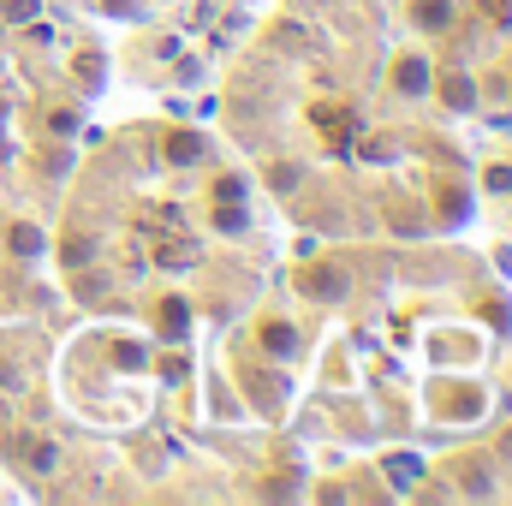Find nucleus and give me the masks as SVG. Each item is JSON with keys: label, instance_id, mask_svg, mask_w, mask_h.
I'll list each match as a JSON object with an SVG mask.
<instances>
[{"label": "nucleus", "instance_id": "2", "mask_svg": "<svg viewBox=\"0 0 512 506\" xmlns=\"http://www.w3.org/2000/svg\"><path fill=\"white\" fill-rule=\"evenodd\" d=\"M483 405H489V393L477 381H441L435 387V417H447V423H471V417H483Z\"/></svg>", "mask_w": 512, "mask_h": 506}, {"label": "nucleus", "instance_id": "15", "mask_svg": "<svg viewBox=\"0 0 512 506\" xmlns=\"http://www.w3.org/2000/svg\"><path fill=\"white\" fill-rule=\"evenodd\" d=\"M382 477L399 489V495H411V483H417V459H399V453H393V459H382Z\"/></svg>", "mask_w": 512, "mask_h": 506}, {"label": "nucleus", "instance_id": "13", "mask_svg": "<svg viewBox=\"0 0 512 506\" xmlns=\"http://www.w3.org/2000/svg\"><path fill=\"white\" fill-rule=\"evenodd\" d=\"M298 185H304V167H298V161H274V167H268V191H274V197H292Z\"/></svg>", "mask_w": 512, "mask_h": 506}, {"label": "nucleus", "instance_id": "3", "mask_svg": "<svg viewBox=\"0 0 512 506\" xmlns=\"http://www.w3.org/2000/svg\"><path fill=\"white\" fill-rule=\"evenodd\" d=\"M429 96H435L447 114H477V108H483V90H477V78H471V72H435Z\"/></svg>", "mask_w": 512, "mask_h": 506}, {"label": "nucleus", "instance_id": "21", "mask_svg": "<svg viewBox=\"0 0 512 506\" xmlns=\"http://www.w3.org/2000/svg\"><path fill=\"white\" fill-rule=\"evenodd\" d=\"M54 465H60V447H54V441H42V447L30 453V471H36V477H48Z\"/></svg>", "mask_w": 512, "mask_h": 506}, {"label": "nucleus", "instance_id": "20", "mask_svg": "<svg viewBox=\"0 0 512 506\" xmlns=\"http://www.w3.org/2000/svg\"><path fill=\"white\" fill-rule=\"evenodd\" d=\"M0 12H6L12 24H36V12H42V0H0Z\"/></svg>", "mask_w": 512, "mask_h": 506}, {"label": "nucleus", "instance_id": "16", "mask_svg": "<svg viewBox=\"0 0 512 506\" xmlns=\"http://www.w3.org/2000/svg\"><path fill=\"white\" fill-rule=\"evenodd\" d=\"M209 227H215V233H245V227H251V215H245L239 203H215V215H209Z\"/></svg>", "mask_w": 512, "mask_h": 506}, {"label": "nucleus", "instance_id": "12", "mask_svg": "<svg viewBox=\"0 0 512 506\" xmlns=\"http://www.w3.org/2000/svg\"><path fill=\"white\" fill-rule=\"evenodd\" d=\"M298 292H310L316 304H328V298L346 292V274L340 268H310V274H298Z\"/></svg>", "mask_w": 512, "mask_h": 506}, {"label": "nucleus", "instance_id": "17", "mask_svg": "<svg viewBox=\"0 0 512 506\" xmlns=\"http://www.w3.org/2000/svg\"><path fill=\"white\" fill-rule=\"evenodd\" d=\"M114 364H120V370H143V364H149V352H143L137 340H120V346H114Z\"/></svg>", "mask_w": 512, "mask_h": 506}, {"label": "nucleus", "instance_id": "9", "mask_svg": "<svg viewBox=\"0 0 512 506\" xmlns=\"http://www.w3.org/2000/svg\"><path fill=\"white\" fill-rule=\"evenodd\" d=\"M6 251L18 256V262H36V256L48 251V233H42L36 221H12V227H6Z\"/></svg>", "mask_w": 512, "mask_h": 506}, {"label": "nucleus", "instance_id": "10", "mask_svg": "<svg viewBox=\"0 0 512 506\" xmlns=\"http://www.w3.org/2000/svg\"><path fill=\"white\" fill-rule=\"evenodd\" d=\"M256 352L262 358H292L298 352V328L292 322H262L256 328Z\"/></svg>", "mask_w": 512, "mask_h": 506}, {"label": "nucleus", "instance_id": "5", "mask_svg": "<svg viewBox=\"0 0 512 506\" xmlns=\"http://www.w3.org/2000/svg\"><path fill=\"white\" fill-rule=\"evenodd\" d=\"M405 18L417 36H447L459 24V0H405Z\"/></svg>", "mask_w": 512, "mask_h": 506}, {"label": "nucleus", "instance_id": "24", "mask_svg": "<svg viewBox=\"0 0 512 506\" xmlns=\"http://www.w3.org/2000/svg\"><path fill=\"white\" fill-rule=\"evenodd\" d=\"M215 411H221V417H239V399H233L227 387H215Z\"/></svg>", "mask_w": 512, "mask_h": 506}, {"label": "nucleus", "instance_id": "22", "mask_svg": "<svg viewBox=\"0 0 512 506\" xmlns=\"http://www.w3.org/2000/svg\"><path fill=\"white\" fill-rule=\"evenodd\" d=\"M48 131H54V137H72V131H78V114H72V108H48Z\"/></svg>", "mask_w": 512, "mask_h": 506}, {"label": "nucleus", "instance_id": "11", "mask_svg": "<svg viewBox=\"0 0 512 506\" xmlns=\"http://www.w3.org/2000/svg\"><path fill=\"white\" fill-rule=\"evenodd\" d=\"M435 221H447V227L471 221V197H465V185H435Z\"/></svg>", "mask_w": 512, "mask_h": 506}, {"label": "nucleus", "instance_id": "25", "mask_svg": "<svg viewBox=\"0 0 512 506\" xmlns=\"http://www.w3.org/2000/svg\"><path fill=\"white\" fill-rule=\"evenodd\" d=\"M96 6H102V12H114V18H131V12H137V0H96Z\"/></svg>", "mask_w": 512, "mask_h": 506}, {"label": "nucleus", "instance_id": "19", "mask_svg": "<svg viewBox=\"0 0 512 506\" xmlns=\"http://www.w3.org/2000/svg\"><path fill=\"white\" fill-rule=\"evenodd\" d=\"M483 191H495V197H512V161H501V167H489V173H483Z\"/></svg>", "mask_w": 512, "mask_h": 506}, {"label": "nucleus", "instance_id": "8", "mask_svg": "<svg viewBox=\"0 0 512 506\" xmlns=\"http://www.w3.org/2000/svg\"><path fill=\"white\" fill-rule=\"evenodd\" d=\"M54 256H60V268H66V274H78V268H96L102 245H96V233H66V239L54 245Z\"/></svg>", "mask_w": 512, "mask_h": 506}, {"label": "nucleus", "instance_id": "26", "mask_svg": "<svg viewBox=\"0 0 512 506\" xmlns=\"http://www.w3.org/2000/svg\"><path fill=\"white\" fill-rule=\"evenodd\" d=\"M495 453H501V459H512V423L501 429V441H495Z\"/></svg>", "mask_w": 512, "mask_h": 506}, {"label": "nucleus", "instance_id": "14", "mask_svg": "<svg viewBox=\"0 0 512 506\" xmlns=\"http://www.w3.org/2000/svg\"><path fill=\"white\" fill-rule=\"evenodd\" d=\"M245 197H251V179L245 173H221L215 191H209V203H245Z\"/></svg>", "mask_w": 512, "mask_h": 506}, {"label": "nucleus", "instance_id": "23", "mask_svg": "<svg viewBox=\"0 0 512 506\" xmlns=\"http://www.w3.org/2000/svg\"><path fill=\"white\" fill-rule=\"evenodd\" d=\"M161 381L179 387V381H185V358H161Z\"/></svg>", "mask_w": 512, "mask_h": 506}, {"label": "nucleus", "instance_id": "7", "mask_svg": "<svg viewBox=\"0 0 512 506\" xmlns=\"http://www.w3.org/2000/svg\"><path fill=\"white\" fill-rule=\"evenodd\" d=\"M155 334H161L167 346H185V340H191V310H185V298H161V304H155Z\"/></svg>", "mask_w": 512, "mask_h": 506}, {"label": "nucleus", "instance_id": "18", "mask_svg": "<svg viewBox=\"0 0 512 506\" xmlns=\"http://www.w3.org/2000/svg\"><path fill=\"white\" fill-rule=\"evenodd\" d=\"M78 78H84V90H96V84H102V54H96V48H84V54H78Z\"/></svg>", "mask_w": 512, "mask_h": 506}, {"label": "nucleus", "instance_id": "1", "mask_svg": "<svg viewBox=\"0 0 512 506\" xmlns=\"http://www.w3.org/2000/svg\"><path fill=\"white\" fill-rule=\"evenodd\" d=\"M429 84H435V66H429V54H417V48H399V54H393V66H387V90H393L399 102H423V96H429Z\"/></svg>", "mask_w": 512, "mask_h": 506}, {"label": "nucleus", "instance_id": "6", "mask_svg": "<svg viewBox=\"0 0 512 506\" xmlns=\"http://www.w3.org/2000/svg\"><path fill=\"white\" fill-rule=\"evenodd\" d=\"M161 161L167 167H197V161H209V137L203 131H167L161 137Z\"/></svg>", "mask_w": 512, "mask_h": 506}, {"label": "nucleus", "instance_id": "4", "mask_svg": "<svg viewBox=\"0 0 512 506\" xmlns=\"http://www.w3.org/2000/svg\"><path fill=\"white\" fill-rule=\"evenodd\" d=\"M453 495H465V501H495L501 495V483H495V459H483V453H471V459H459L453 465Z\"/></svg>", "mask_w": 512, "mask_h": 506}]
</instances>
